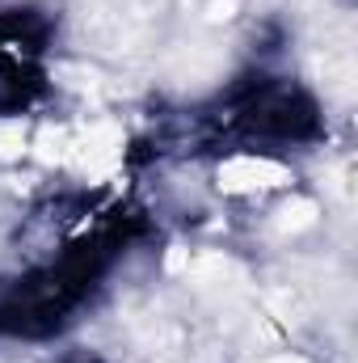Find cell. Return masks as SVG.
<instances>
[{
    "label": "cell",
    "instance_id": "cell-4",
    "mask_svg": "<svg viewBox=\"0 0 358 363\" xmlns=\"http://www.w3.org/2000/svg\"><path fill=\"white\" fill-rule=\"evenodd\" d=\"M270 363H308V359H299V355H278V359H270Z\"/></svg>",
    "mask_w": 358,
    "mask_h": 363
},
{
    "label": "cell",
    "instance_id": "cell-1",
    "mask_svg": "<svg viewBox=\"0 0 358 363\" xmlns=\"http://www.w3.org/2000/svg\"><path fill=\"white\" fill-rule=\"evenodd\" d=\"M282 178H287V169H282V165H274V161H262V157H236V161H228V165L219 169V182H224L228 190L278 186Z\"/></svg>",
    "mask_w": 358,
    "mask_h": 363
},
{
    "label": "cell",
    "instance_id": "cell-2",
    "mask_svg": "<svg viewBox=\"0 0 358 363\" xmlns=\"http://www.w3.org/2000/svg\"><path fill=\"white\" fill-rule=\"evenodd\" d=\"M312 220H316V207L299 199V203H291V207H282V220H278V228H282V233H295V228H308Z\"/></svg>",
    "mask_w": 358,
    "mask_h": 363
},
{
    "label": "cell",
    "instance_id": "cell-3",
    "mask_svg": "<svg viewBox=\"0 0 358 363\" xmlns=\"http://www.w3.org/2000/svg\"><path fill=\"white\" fill-rule=\"evenodd\" d=\"M21 144H25V127L21 123H0V157L21 152Z\"/></svg>",
    "mask_w": 358,
    "mask_h": 363
}]
</instances>
